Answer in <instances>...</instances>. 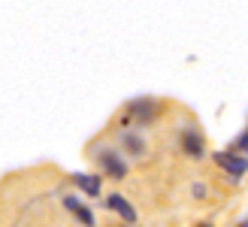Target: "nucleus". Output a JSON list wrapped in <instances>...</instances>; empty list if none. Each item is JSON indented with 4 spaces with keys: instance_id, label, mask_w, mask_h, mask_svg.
I'll return each instance as SVG.
<instances>
[{
    "instance_id": "1",
    "label": "nucleus",
    "mask_w": 248,
    "mask_h": 227,
    "mask_svg": "<svg viewBox=\"0 0 248 227\" xmlns=\"http://www.w3.org/2000/svg\"><path fill=\"white\" fill-rule=\"evenodd\" d=\"M91 158L97 161V167H100L106 176H112V179H124V176H127V163H124V158L112 146H94Z\"/></svg>"
},
{
    "instance_id": "2",
    "label": "nucleus",
    "mask_w": 248,
    "mask_h": 227,
    "mask_svg": "<svg viewBox=\"0 0 248 227\" xmlns=\"http://www.w3.org/2000/svg\"><path fill=\"white\" fill-rule=\"evenodd\" d=\"M215 163L230 176L233 182H239L242 176L248 173V158H245V155H236V151H218V155H215Z\"/></svg>"
},
{
    "instance_id": "3",
    "label": "nucleus",
    "mask_w": 248,
    "mask_h": 227,
    "mask_svg": "<svg viewBox=\"0 0 248 227\" xmlns=\"http://www.w3.org/2000/svg\"><path fill=\"white\" fill-rule=\"evenodd\" d=\"M103 203H106V209H109V212L121 215L124 221H136V209L130 206V200H127V197H121V194H109Z\"/></svg>"
},
{
    "instance_id": "4",
    "label": "nucleus",
    "mask_w": 248,
    "mask_h": 227,
    "mask_svg": "<svg viewBox=\"0 0 248 227\" xmlns=\"http://www.w3.org/2000/svg\"><path fill=\"white\" fill-rule=\"evenodd\" d=\"M182 148L185 151H188V155L191 158H203V136H200V130H197V128H185L182 130Z\"/></svg>"
},
{
    "instance_id": "5",
    "label": "nucleus",
    "mask_w": 248,
    "mask_h": 227,
    "mask_svg": "<svg viewBox=\"0 0 248 227\" xmlns=\"http://www.w3.org/2000/svg\"><path fill=\"white\" fill-rule=\"evenodd\" d=\"M64 209H70V212H73V215H76L85 227H94V224H97V221H94V212H91L88 206H82L76 197H64Z\"/></svg>"
},
{
    "instance_id": "6",
    "label": "nucleus",
    "mask_w": 248,
    "mask_h": 227,
    "mask_svg": "<svg viewBox=\"0 0 248 227\" xmlns=\"http://www.w3.org/2000/svg\"><path fill=\"white\" fill-rule=\"evenodd\" d=\"M121 146L127 148L133 158H142V151H145V140H142L140 133H133V130H124L121 133Z\"/></svg>"
},
{
    "instance_id": "7",
    "label": "nucleus",
    "mask_w": 248,
    "mask_h": 227,
    "mask_svg": "<svg viewBox=\"0 0 248 227\" xmlns=\"http://www.w3.org/2000/svg\"><path fill=\"white\" fill-rule=\"evenodd\" d=\"M127 112L136 115V124H142V121H152L155 106H152V100H133V103L127 106Z\"/></svg>"
},
{
    "instance_id": "8",
    "label": "nucleus",
    "mask_w": 248,
    "mask_h": 227,
    "mask_svg": "<svg viewBox=\"0 0 248 227\" xmlns=\"http://www.w3.org/2000/svg\"><path fill=\"white\" fill-rule=\"evenodd\" d=\"M73 182H76L82 191H88L91 197H97L100 194V179H97V176H85V173H76L73 176Z\"/></svg>"
},
{
    "instance_id": "9",
    "label": "nucleus",
    "mask_w": 248,
    "mask_h": 227,
    "mask_svg": "<svg viewBox=\"0 0 248 227\" xmlns=\"http://www.w3.org/2000/svg\"><path fill=\"white\" fill-rule=\"evenodd\" d=\"M239 151H245V155H248V130L236 140V155H239Z\"/></svg>"
},
{
    "instance_id": "10",
    "label": "nucleus",
    "mask_w": 248,
    "mask_h": 227,
    "mask_svg": "<svg viewBox=\"0 0 248 227\" xmlns=\"http://www.w3.org/2000/svg\"><path fill=\"white\" fill-rule=\"evenodd\" d=\"M200 227H212V224H200Z\"/></svg>"
}]
</instances>
